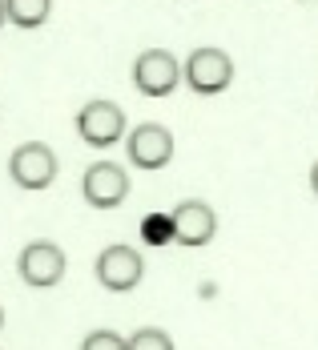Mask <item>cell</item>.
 <instances>
[{"mask_svg": "<svg viewBox=\"0 0 318 350\" xmlns=\"http://www.w3.org/2000/svg\"><path fill=\"white\" fill-rule=\"evenodd\" d=\"M181 77H185V85H189L194 93L210 97V93H222V89L234 81V61H230V53L206 44V49H194V53H189V61L181 65Z\"/></svg>", "mask_w": 318, "mask_h": 350, "instance_id": "6da1fadb", "label": "cell"}, {"mask_svg": "<svg viewBox=\"0 0 318 350\" xmlns=\"http://www.w3.org/2000/svg\"><path fill=\"white\" fill-rule=\"evenodd\" d=\"M8 174L21 189H49L57 177V153L44 141H25V145H16V153L8 161Z\"/></svg>", "mask_w": 318, "mask_h": 350, "instance_id": "7a4b0ae2", "label": "cell"}, {"mask_svg": "<svg viewBox=\"0 0 318 350\" xmlns=\"http://www.w3.org/2000/svg\"><path fill=\"white\" fill-rule=\"evenodd\" d=\"M181 81V65L174 53L165 49H145L142 57L133 61V85L142 89L145 97H170Z\"/></svg>", "mask_w": 318, "mask_h": 350, "instance_id": "3957f363", "label": "cell"}, {"mask_svg": "<svg viewBox=\"0 0 318 350\" xmlns=\"http://www.w3.org/2000/svg\"><path fill=\"white\" fill-rule=\"evenodd\" d=\"M77 133L89 141L93 149H109L113 141L125 137V113L113 101H89L77 113Z\"/></svg>", "mask_w": 318, "mask_h": 350, "instance_id": "277c9868", "label": "cell"}, {"mask_svg": "<svg viewBox=\"0 0 318 350\" xmlns=\"http://www.w3.org/2000/svg\"><path fill=\"white\" fill-rule=\"evenodd\" d=\"M145 274V262L133 245H109L97 258V282L113 294H129Z\"/></svg>", "mask_w": 318, "mask_h": 350, "instance_id": "5b68a950", "label": "cell"}, {"mask_svg": "<svg viewBox=\"0 0 318 350\" xmlns=\"http://www.w3.org/2000/svg\"><path fill=\"white\" fill-rule=\"evenodd\" d=\"M16 270H21V278L29 286L49 290V286H57L65 278V250L53 242H29L21 250V258H16Z\"/></svg>", "mask_w": 318, "mask_h": 350, "instance_id": "8992f818", "label": "cell"}, {"mask_svg": "<svg viewBox=\"0 0 318 350\" xmlns=\"http://www.w3.org/2000/svg\"><path fill=\"white\" fill-rule=\"evenodd\" d=\"M81 189H85V202L97 206V210H113L129 198V174L113 161H97L89 165L85 177H81Z\"/></svg>", "mask_w": 318, "mask_h": 350, "instance_id": "52a82bcc", "label": "cell"}, {"mask_svg": "<svg viewBox=\"0 0 318 350\" xmlns=\"http://www.w3.org/2000/svg\"><path fill=\"white\" fill-rule=\"evenodd\" d=\"M170 157H174V133L165 125L145 121L129 133V161L137 170H165Z\"/></svg>", "mask_w": 318, "mask_h": 350, "instance_id": "ba28073f", "label": "cell"}, {"mask_svg": "<svg viewBox=\"0 0 318 350\" xmlns=\"http://www.w3.org/2000/svg\"><path fill=\"white\" fill-rule=\"evenodd\" d=\"M170 217H174V242L181 245H206L217 234V217L206 202H181Z\"/></svg>", "mask_w": 318, "mask_h": 350, "instance_id": "9c48e42d", "label": "cell"}, {"mask_svg": "<svg viewBox=\"0 0 318 350\" xmlns=\"http://www.w3.org/2000/svg\"><path fill=\"white\" fill-rule=\"evenodd\" d=\"M4 8L16 29H40L53 12V0H4Z\"/></svg>", "mask_w": 318, "mask_h": 350, "instance_id": "30bf717a", "label": "cell"}, {"mask_svg": "<svg viewBox=\"0 0 318 350\" xmlns=\"http://www.w3.org/2000/svg\"><path fill=\"white\" fill-rule=\"evenodd\" d=\"M142 238L149 245L174 242V217H170V213H149V217L142 221Z\"/></svg>", "mask_w": 318, "mask_h": 350, "instance_id": "8fae6325", "label": "cell"}, {"mask_svg": "<svg viewBox=\"0 0 318 350\" xmlns=\"http://www.w3.org/2000/svg\"><path fill=\"white\" fill-rule=\"evenodd\" d=\"M129 350H174V338L165 330H157V326H145L129 338Z\"/></svg>", "mask_w": 318, "mask_h": 350, "instance_id": "7c38bea8", "label": "cell"}, {"mask_svg": "<svg viewBox=\"0 0 318 350\" xmlns=\"http://www.w3.org/2000/svg\"><path fill=\"white\" fill-rule=\"evenodd\" d=\"M81 350H129V342H125L121 334H113V330H93V334L81 342Z\"/></svg>", "mask_w": 318, "mask_h": 350, "instance_id": "4fadbf2b", "label": "cell"}, {"mask_svg": "<svg viewBox=\"0 0 318 350\" xmlns=\"http://www.w3.org/2000/svg\"><path fill=\"white\" fill-rule=\"evenodd\" d=\"M310 189L318 193V161H315V170H310Z\"/></svg>", "mask_w": 318, "mask_h": 350, "instance_id": "5bb4252c", "label": "cell"}, {"mask_svg": "<svg viewBox=\"0 0 318 350\" xmlns=\"http://www.w3.org/2000/svg\"><path fill=\"white\" fill-rule=\"evenodd\" d=\"M4 21H8V8H4V0H0V29H4Z\"/></svg>", "mask_w": 318, "mask_h": 350, "instance_id": "9a60e30c", "label": "cell"}, {"mask_svg": "<svg viewBox=\"0 0 318 350\" xmlns=\"http://www.w3.org/2000/svg\"><path fill=\"white\" fill-rule=\"evenodd\" d=\"M0 326H4V310H0Z\"/></svg>", "mask_w": 318, "mask_h": 350, "instance_id": "2e32d148", "label": "cell"}]
</instances>
